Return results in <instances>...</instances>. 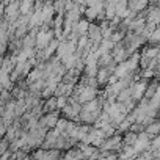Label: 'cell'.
<instances>
[{
    "label": "cell",
    "instance_id": "6da1fadb",
    "mask_svg": "<svg viewBox=\"0 0 160 160\" xmlns=\"http://www.w3.org/2000/svg\"><path fill=\"white\" fill-rule=\"evenodd\" d=\"M138 137H140L138 133L129 130V132L124 135V144H126V146H130V148H135V144H137V141H138Z\"/></svg>",
    "mask_w": 160,
    "mask_h": 160
}]
</instances>
